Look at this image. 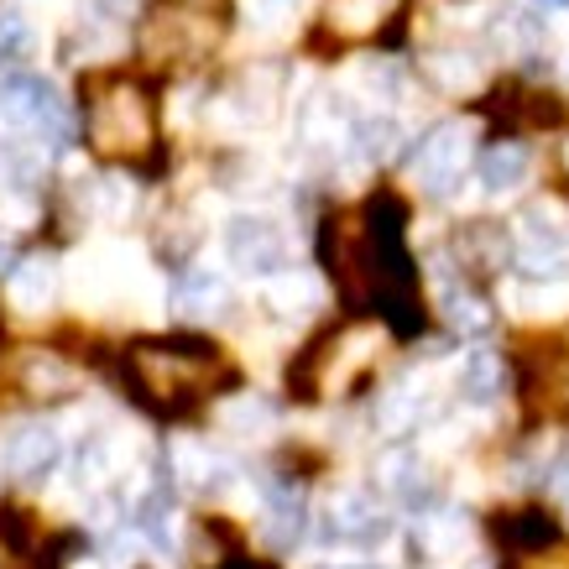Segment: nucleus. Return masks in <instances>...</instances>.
<instances>
[{
    "label": "nucleus",
    "instance_id": "nucleus-1",
    "mask_svg": "<svg viewBox=\"0 0 569 569\" xmlns=\"http://www.w3.org/2000/svg\"><path fill=\"white\" fill-rule=\"evenodd\" d=\"M402 204L392 193L366 199L361 214H340L325 230V261L350 309H377L402 335L423 325L418 309V272L402 246Z\"/></svg>",
    "mask_w": 569,
    "mask_h": 569
},
{
    "label": "nucleus",
    "instance_id": "nucleus-2",
    "mask_svg": "<svg viewBox=\"0 0 569 569\" xmlns=\"http://www.w3.org/2000/svg\"><path fill=\"white\" fill-rule=\"evenodd\" d=\"M224 377H230L224 356L209 340H193V335L137 340L126 350V381L152 413H189Z\"/></svg>",
    "mask_w": 569,
    "mask_h": 569
},
{
    "label": "nucleus",
    "instance_id": "nucleus-3",
    "mask_svg": "<svg viewBox=\"0 0 569 569\" xmlns=\"http://www.w3.org/2000/svg\"><path fill=\"white\" fill-rule=\"evenodd\" d=\"M84 137L104 162H152L157 157V104L152 89L131 73H100L84 84Z\"/></svg>",
    "mask_w": 569,
    "mask_h": 569
},
{
    "label": "nucleus",
    "instance_id": "nucleus-4",
    "mask_svg": "<svg viewBox=\"0 0 569 569\" xmlns=\"http://www.w3.org/2000/svg\"><path fill=\"white\" fill-rule=\"evenodd\" d=\"M230 27V0H157L141 21V58L157 69H189L214 52Z\"/></svg>",
    "mask_w": 569,
    "mask_h": 569
},
{
    "label": "nucleus",
    "instance_id": "nucleus-5",
    "mask_svg": "<svg viewBox=\"0 0 569 569\" xmlns=\"http://www.w3.org/2000/svg\"><path fill=\"white\" fill-rule=\"evenodd\" d=\"M377 356H381V329L377 325L335 329V335H325V340L309 350L303 371H293V387L303 397H313V402L340 397V392H350L371 366H377Z\"/></svg>",
    "mask_w": 569,
    "mask_h": 569
},
{
    "label": "nucleus",
    "instance_id": "nucleus-6",
    "mask_svg": "<svg viewBox=\"0 0 569 569\" xmlns=\"http://www.w3.org/2000/svg\"><path fill=\"white\" fill-rule=\"evenodd\" d=\"M0 116H6V126L37 131L48 147H69V137H73L69 110L58 104L52 84L37 79V73H6L0 79Z\"/></svg>",
    "mask_w": 569,
    "mask_h": 569
},
{
    "label": "nucleus",
    "instance_id": "nucleus-7",
    "mask_svg": "<svg viewBox=\"0 0 569 569\" xmlns=\"http://www.w3.org/2000/svg\"><path fill=\"white\" fill-rule=\"evenodd\" d=\"M470 168V126L466 121H445L433 126L429 137L418 141L413 152V178L423 183V193L445 199V193L460 189V178Z\"/></svg>",
    "mask_w": 569,
    "mask_h": 569
},
{
    "label": "nucleus",
    "instance_id": "nucleus-8",
    "mask_svg": "<svg viewBox=\"0 0 569 569\" xmlns=\"http://www.w3.org/2000/svg\"><path fill=\"white\" fill-rule=\"evenodd\" d=\"M58 460H63V439H58V429H52V423H42V418L11 423V429H6V439H0V470H6L17 486L48 481Z\"/></svg>",
    "mask_w": 569,
    "mask_h": 569
},
{
    "label": "nucleus",
    "instance_id": "nucleus-9",
    "mask_svg": "<svg viewBox=\"0 0 569 569\" xmlns=\"http://www.w3.org/2000/svg\"><path fill=\"white\" fill-rule=\"evenodd\" d=\"M224 257L246 277H277L288 267V241H282V230L272 220L236 214V220L224 224Z\"/></svg>",
    "mask_w": 569,
    "mask_h": 569
},
{
    "label": "nucleus",
    "instance_id": "nucleus-10",
    "mask_svg": "<svg viewBox=\"0 0 569 569\" xmlns=\"http://www.w3.org/2000/svg\"><path fill=\"white\" fill-rule=\"evenodd\" d=\"M512 267L528 282H559V277H569V236L543 214H528L512 236Z\"/></svg>",
    "mask_w": 569,
    "mask_h": 569
},
{
    "label": "nucleus",
    "instance_id": "nucleus-11",
    "mask_svg": "<svg viewBox=\"0 0 569 569\" xmlns=\"http://www.w3.org/2000/svg\"><path fill=\"white\" fill-rule=\"evenodd\" d=\"M319 533L329 543H381L387 538V512H381L377 497H366V491H335L325 501V512H319Z\"/></svg>",
    "mask_w": 569,
    "mask_h": 569
},
{
    "label": "nucleus",
    "instance_id": "nucleus-12",
    "mask_svg": "<svg viewBox=\"0 0 569 569\" xmlns=\"http://www.w3.org/2000/svg\"><path fill=\"white\" fill-rule=\"evenodd\" d=\"M11 381H17L21 397H32V402H69L79 387H84V377H79V366L69 361V356H58V350H21L17 361H11Z\"/></svg>",
    "mask_w": 569,
    "mask_h": 569
},
{
    "label": "nucleus",
    "instance_id": "nucleus-13",
    "mask_svg": "<svg viewBox=\"0 0 569 569\" xmlns=\"http://www.w3.org/2000/svg\"><path fill=\"white\" fill-rule=\"evenodd\" d=\"M408 11V0H325V37L335 42H377L392 32L397 17Z\"/></svg>",
    "mask_w": 569,
    "mask_h": 569
},
{
    "label": "nucleus",
    "instance_id": "nucleus-14",
    "mask_svg": "<svg viewBox=\"0 0 569 569\" xmlns=\"http://www.w3.org/2000/svg\"><path fill=\"white\" fill-rule=\"evenodd\" d=\"M377 481L381 491H392V501H402V507H429L433 491H439V476H433V466L418 455V449L397 445L387 449L377 460Z\"/></svg>",
    "mask_w": 569,
    "mask_h": 569
},
{
    "label": "nucleus",
    "instance_id": "nucleus-15",
    "mask_svg": "<svg viewBox=\"0 0 569 569\" xmlns=\"http://www.w3.org/2000/svg\"><path fill=\"white\" fill-rule=\"evenodd\" d=\"M309 528V507H303V486L298 481H267V518H261V538L272 549H293Z\"/></svg>",
    "mask_w": 569,
    "mask_h": 569
},
{
    "label": "nucleus",
    "instance_id": "nucleus-16",
    "mask_svg": "<svg viewBox=\"0 0 569 569\" xmlns=\"http://www.w3.org/2000/svg\"><path fill=\"white\" fill-rule=\"evenodd\" d=\"M224 309H230V288H224V277L183 272L173 282V313L178 319H189V325H209V319H220Z\"/></svg>",
    "mask_w": 569,
    "mask_h": 569
},
{
    "label": "nucleus",
    "instance_id": "nucleus-17",
    "mask_svg": "<svg viewBox=\"0 0 569 569\" xmlns=\"http://www.w3.org/2000/svg\"><path fill=\"white\" fill-rule=\"evenodd\" d=\"M528 168H533V152H528L518 137L491 141V147H481V157H476V173H481L486 193H512L522 178H528Z\"/></svg>",
    "mask_w": 569,
    "mask_h": 569
},
{
    "label": "nucleus",
    "instance_id": "nucleus-18",
    "mask_svg": "<svg viewBox=\"0 0 569 569\" xmlns=\"http://www.w3.org/2000/svg\"><path fill=\"white\" fill-rule=\"evenodd\" d=\"M439 313L449 319L455 335H486V329L497 325V313L476 293V282H460V277H445V282H439Z\"/></svg>",
    "mask_w": 569,
    "mask_h": 569
},
{
    "label": "nucleus",
    "instance_id": "nucleus-19",
    "mask_svg": "<svg viewBox=\"0 0 569 569\" xmlns=\"http://www.w3.org/2000/svg\"><path fill=\"white\" fill-rule=\"evenodd\" d=\"M486 32H491V42H497L507 58H538V48H543V21H538L528 6H501Z\"/></svg>",
    "mask_w": 569,
    "mask_h": 569
},
{
    "label": "nucleus",
    "instance_id": "nucleus-20",
    "mask_svg": "<svg viewBox=\"0 0 569 569\" xmlns=\"http://www.w3.org/2000/svg\"><path fill=\"white\" fill-rule=\"evenodd\" d=\"M52 293H58V267H52V257H21L17 267H11V303L27 313H42L52 303Z\"/></svg>",
    "mask_w": 569,
    "mask_h": 569
},
{
    "label": "nucleus",
    "instance_id": "nucleus-21",
    "mask_svg": "<svg viewBox=\"0 0 569 569\" xmlns=\"http://www.w3.org/2000/svg\"><path fill=\"white\" fill-rule=\"evenodd\" d=\"M460 261L470 272H491L501 261H512V236L501 224H466L460 230Z\"/></svg>",
    "mask_w": 569,
    "mask_h": 569
},
{
    "label": "nucleus",
    "instance_id": "nucleus-22",
    "mask_svg": "<svg viewBox=\"0 0 569 569\" xmlns=\"http://www.w3.org/2000/svg\"><path fill=\"white\" fill-rule=\"evenodd\" d=\"M423 69H429V79L445 89V94H466V89L481 84V63H476V52H466V48H433Z\"/></svg>",
    "mask_w": 569,
    "mask_h": 569
},
{
    "label": "nucleus",
    "instance_id": "nucleus-23",
    "mask_svg": "<svg viewBox=\"0 0 569 569\" xmlns=\"http://www.w3.org/2000/svg\"><path fill=\"white\" fill-rule=\"evenodd\" d=\"M173 470H178V481L193 486V491H220V486L230 481V466L204 445H178Z\"/></svg>",
    "mask_w": 569,
    "mask_h": 569
},
{
    "label": "nucleus",
    "instance_id": "nucleus-24",
    "mask_svg": "<svg viewBox=\"0 0 569 569\" xmlns=\"http://www.w3.org/2000/svg\"><path fill=\"white\" fill-rule=\"evenodd\" d=\"M397 141H402V126L392 116H361V121H350V152L361 157V162H387L397 152Z\"/></svg>",
    "mask_w": 569,
    "mask_h": 569
},
{
    "label": "nucleus",
    "instance_id": "nucleus-25",
    "mask_svg": "<svg viewBox=\"0 0 569 569\" xmlns=\"http://www.w3.org/2000/svg\"><path fill=\"white\" fill-rule=\"evenodd\" d=\"M501 387H507V361L497 350H476L466 356V371H460V392L466 402H497Z\"/></svg>",
    "mask_w": 569,
    "mask_h": 569
},
{
    "label": "nucleus",
    "instance_id": "nucleus-26",
    "mask_svg": "<svg viewBox=\"0 0 569 569\" xmlns=\"http://www.w3.org/2000/svg\"><path fill=\"white\" fill-rule=\"evenodd\" d=\"M131 522H137V533L147 538L157 553H173V497H168V491H147V497L137 501Z\"/></svg>",
    "mask_w": 569,
    "mask_h": 569
},
{
    "label": "nucleus",
    "instance_id": "nucleus-27",
    "mask_svg": "<svg viewBox=\"0 0 569 569\" xmlns=\"http://www.w3.org/2000/svg\"><path fill=\"white\" fill-rule=\"evenodd\" d=\"M423 418V397H418V387L413 381H397L392 392L381 397V408H377V423L387 433H408Z\"/></svg>",
    "mask_w": 569,
    "mask_h": 569
},
{
    "label": "nucleus",
    "instance_id": "nucleus-28",
    "mask_svg": "<svg viewBox=\"0 0 569 569\" xmlns=\"http://www.w3.org/2000/svg\"><path fill=\"white\" fill-rule=\"evenodd\" d=\"M501 538H507V543H518V549H549V543H553V522L538 518V512H522V518H507Z\"/></svg>",
    "mask_w": 569,
    "mask_h": 569
},
{
    "label": "nucleus",
    "instance_id": "nucleus-29",
    "mask_svg": "<svg viewBox=\"0 0 569 569\" xmlns=\"http://www.w3.org/2000/svg\"><path fill=\"white\" fill-rule=\"evenodd\" d=\"M27 48H32L27 21H21L17 11H0V69H6V63H17V58H27Z\"/></svg>",
    "mask_w": 569,
    "mask_h": 569
},
{
    "label": "nucleus",
    "instance_id": "nucleus-30",
    "mask_svg": "<svg viewBox=\"0 0 569 569\" xmlns=\"http://www.w3.org/2000/svg\"><path fill=\"white\" fill-rule=\"evenodd\" d=\"M423 543H429V553H455L460 543H466V518H439V522H429L423 528Z\"/></svg>",
    "mask_w": 569,
    "mask_h": 569
},
{
    "label": "nucleus",
    "instance_id": "nucleus-31",
    "mask_svg": "<svg viewBox=\"0 0 569 569\" xmlns=\"http://www.w3.org/2000/svg\"><path fill=\"white\" fill-rule=\"evenodd\" d=\"M89 11H100L104 21H121L137 11V0H89Z\"/></svg>",
    "mask_w": 569,
    "mask_h": 569
},
{
    "label": "nucleus",
    "instance_id": "nucleus-32",
    "mask_svg": "<svg viewBox=\"0 0 569 569\" xmlns=\"http://www.w3.org/2000/svg\"><path fill=\"white\" fill-rule=\"evenodd\" d=\"M288 11H293V0H257V17L261 21H282Z\"/></svg>",
    "mask_w": 569,
    "mask_h": 569
},
{
    "label": "nucleus",
    "instance_id": "nucleus-33",
    "mask_svg": "<svg viewBox=\"0 0 569 569\" xmlns=\"http://www.w3.org/2000/svg\"><path fill=\"white\" fill-rule=\"evenodd\" d=\"M518 569H569V553H533V559Z\"/></svg>",
    "mask_w": 569,
    "mask_h": 569
},
{
    "label": "nucleus",
    "instance_id": "nucleus-34",
    "mask_svg": "<svg viewBox=\"0 0 569 569\" xmlns=\"http://www.w3.org/2000/svg\"><path fill=\"white\" fill-rule=\"evenodd\" d=\"M553 501H559V507L569 512V460H565L559 470H553Z\"/></svg>",
    "mask_w": 569,
    "mask_h": 569
},
{
    "label": "nucleus",
    "instance_id": "nucleus-35",
    "mask_svg": "<svg viewBox=\"0 0 569 569\" xmlns=\"http://www.w3.org/2000/svg\"><path fill=\"white\" fill-rule=\"evenodd\" d=\"M6 261H11V236L0 230V272H6Z\"/></svg>",
    "mask_w": 569,
    "mask_h": 569
},
{
    "label": "nucleus",
    "instance_id": "nucleus-36",
    "mask_svg": "<svg viewBox=\"0 0 569 569\" xmlns=\"http://www.w3.org/2000/svg\"><path fill=\"white\" fill-rule=\"evenodd\" d=\"M533 6H549V11H569V0H533Z\"/></svg>",
    "mask_w": 569,
    "mask_h": 569
},
{
    "label": "nucleus",
    "instance_id": "nucleus-37",
    "mask_svg": "<svg viewBox=\"0 0 569 569\" xmlns=\"http://www.w3.org/2000/svg\"><path fill=\"white\" fill-rule=\"evenodd\" d=\"M346 569H371V565H346Z\"/></svg>",
    "mask_w": 569,
    "mask_h": 569
},
{
    "label": "nucleus",
    "instance_id": "nucleus-38",
    "mask_svg": "<svg viewBox=\"0 0 569 569\" xmlns=\"http://www.w3.org/2000/svg\"><path fill=\"white\" fill-rule=\"evenodd\" d=\"M236 569H261V565H236Z\"/></svg>",
    "mask_w": 569,
    "mask_h": 569
},
{
    "label": "nucleus",
    "instance_id": "nucleus-39",
    "mask_svg": "<svg viewBox=\"0 0 569 569\" xmlns=\"http://www.w3.org/2000/svg\"><path fill=\"white\" fill-rule=\"evenodd\" d=\"M565 162H569V147H565Z\"/></svg>",
    "mask_w": 569,
    "mask_h": 569
}]
</instances>
